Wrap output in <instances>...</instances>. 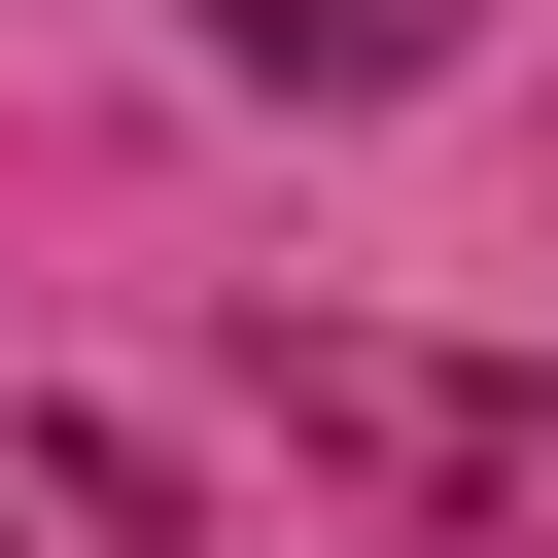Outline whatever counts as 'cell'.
I'll list each match as a JSON object with an SVG mask.
<instances>
[{
  "instance_id": "6da1fadb",
  "label": "cell",
  "mask_w": 558,
  "mask_h": 558,
  "mask_svg": "<svg viewBox=\"0 0 558 558\" xmlns=\"http://www.w3.org/2000/svg\"><path fill=\"white\" fill-rule=\"evenodd\" d=\"M209 70H279V105H384V70H453V0H209Z\"/></svg>"
}]
</instances>
